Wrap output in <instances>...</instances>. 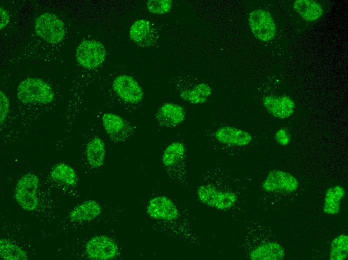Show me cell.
Returning a JSON list of instances; mask_svg holds the SVG:
<instances>
[{"label": "cell", "instance_id": "obj_15", "mask_svg": "<svg viewBox=\"0 0 348 260\" xmlns=\"http://www.w3.org/2000/svg\"><path fill=\"white\" fill-rule=\"evenodd\" d=\"M214 137L219 142L230 146H245L252 140L248 132L232 126L219 128L214 133Z\"/></svg>", "mask_w": 348, "mask_h": 260}, {"label": "cell", "instance_id": "obj_4", "mask_svg": "<svg viewBox=\"0 0 348 260\" xmlns=\"http://www.w3.org/2000/svg\"><path fill=\"white\" fill-rule=\"evenodd\" d=\"M17 97L24 103L46 104L53 100L54 92L51 87L42 79L30 78L22 80L19 84Z\"/></svg>", "mask_w": 348, "mask_h": 260}, {"label": "cell", "instance_id": "obj_14", "mask_svg": "<svg viewBox=\"0 0 348 260\" xmlns=\"http://www.w3.org/2000/svg\"><path fill=\"white\" fill-rule=\"evenodd\" d=\"M186 118L184 108L179 104L166 102L161 106L156 114L158 124L164 127L173 128L184 122Z\"/></svg>", "mask_w": 348, "mask_h": 260}, {"label": "cell", "instance_id": "obj_2", "mask_svg": "<svg viewBox=\"0 0 348 260\" xmlns=\"http://www.w3.org/2000/svg\"><path fill=\"white\" fill-rule=\"evenodd\" d=\"M198 200L204 204L218 210H228L234 205L238 200L236 193L226 186L216 184L212 182L200 184L196 192Z\"/></svg>", "mask_w": 348, "mask_h": 260}, {"label": "cell", "instance_id": "obj_22", "mask_svg": "<svg viewBox=\"0 0 348 260\" xmlns=\"http://www.w3.org/2000/svg\"><path fill=\"white\" fill-rule=\"evenodd\" d=\"M345 195V190L340 186L329 188L326 192L323 210L328 214H338L340 210V204Z\"/></svg>", "mask_w": 348, "mask_h": 260}, {"label": "cell", "instance_id": "obj_26", "mask_svg": "<svg viewBox=\"0 0 348 260\" xmlns=\"http://www.w3.org/2000/svg\"><path fill=\"white\" fill-rule=\"evenodd\" d=\"M146 8L152 14H164L170 12L172 2L170 0H149L146 3Z\"/></svg>", "mask_w": 348, "mask_h": 260}, {"label": "cell", "instance_id": "obj_11", "mask_svg": "<svg viewBox=\"0 0 348 260\" xmlns=\"http://www.w3.org/2000/svg\"><path fill=\"white\" fill-rule=\"evenodd\" d=\"M298 181L290 174L280 170L270 172L262 184L268 192H290L296 190Z\"/></svg>", "mask_w": 348, "mask_h": 260}, {"label": "cell", "instance_id": "obj_6", "mask_svg": "<svg viewBox=\"0 0 348 260\" xmlns=\"http://www.w3.org/2000/svg\"><path fill=\"white\" fill-rule=\"evenodd\" d=\"M34 30L37 35L50 44L61 42L65 36V28L62 22L56 14L46 12L36 20Z\"/></svg>", "mask_w": 348, "mask_h": 260}, {"label": "cell", "instance_id": "obj_19", "mask_svg": "<svg viewBox=\"0 0 348 260\" xmlns=\"http://www.w3.org/2000/svg\"><path fill=\"white\" fill-rule=\"evenodd\" d=\"M86 156L89 165L98 168L104 164L106 157V148L104 141L98 136L92 138L87 144Z\"/></svg>", "mask_w": 348, "mask_h": 260}, {"label": "cell", "instance_id": "obj_23", "mask_svg": "<svg viewBox=\"0 0 348 260\" xmlns=\"http://www.w3.org/2000/svg\"><path fill=\"white\" fill-rule=\"evenodd\" d=\"M50 176L54 181L69 186L74 185L77 182V176L74 168L64 163L56 164L53 167Z\"/></svg>", "mask_w": 348, "mask_h": 260}, {"label": "cell", "instance_id": "obj_17", "mask_svg": "<svg viewBox=\"0 0 348 260\" xmlns=\"http://www.w3.org/2000/svg\"><path fill=\"white\" fill-rule=\"evenodd\" d=\"M100 204L94 200H88L76 206L70 213V220L76 222H88L98 218L102 212Z\"/></svg>", "mask_w": 348, "mask_h": 260}, {"label": "cell", "instance_id": "obj_9", "mask_svg": "<svg viewBox=\"0 0 348 260\" xmlns=\"http://www.w3.org/2000/svg\"><path fill=\"white\" fill-rule=\"evenodd\" d=\"M248 24L252 32L256 38L267 42L274 36L276 31L274 20L268 11L257 9L249 14Z\"/></svg>", "mask_w": 348, "mask_h": 260}, {"label": "cell", "instance_id": "obj_20", "mask_svg": "<svg viewBox=\"0 0 348 260\" xmlns=\"http://www.w3.org/2000/svg\"><path fill=\"white\" fill-rule=\"evenodd\" d=\"M212 92V90L209 85L202 82L190 88L181 90L180 96L184 101L190 104H202L207 101Z\"/></svg>", "mask_w": 348, "mask_h": 260}, {"label": "cell", "instance_id": "obj_1", "mask_svg": "<svg viewBox=\"0 0 348 260\" xmlns=\"http://www.w3.org/2000/svg\"><path fill=\"white\" fill-rule=\"evenodd\" d=\"M146 210L155 226L179 238L187 240L191 238L180 210L170 198L164 196L152 197L146 204Z\"/></svg>", "mask_w": 348, "mask_h": 260}, {"label": "cell", "instance_id": "obj_5", "mask_svg": "<svg viewBox=\"0 0 348 260\" xmlns=\"http://www.w3.org/2000/svg\"><path fill=\"white\" fill-rule=\"evenodd\" d=\"M38 178L30 172L23 175L17 182L14 197L18 204L24 210L32 211L38 207Z\"/></svg>", "mask_w": 348, "mask_h": 260}, {"label": "cell", "instance_id": "obj_16", "mask_svg": "<svg viewBox=\"0 0 348 260\" xmlns=\"http://www.w3.org/2000/svg\"><path fill=\"white\" fill-rule=\"evenodd\" d=\"M131 40L142 46H152L156 42V32L150 22L144 19L136 20L130 30Z\"/></svg>", "mask_w": 348, "mask_h": 260}, {"label": "cell", "instance_id": "obj_10", "mask_svg": "<svg viewBox=\"0 0 348 260\" xmlns=\"http://www.w3.org/2000/svg\"><path fill=\"white\" fill-rule=\"evenodd\" d=\"M112 88L116 94L129 104H138L144 98V92L137 82L126 74L116 76L112 82Z\"/></svg>", "mask_w": 348, "mask_h": 260}, {"label": "cell", "instance_id": "obj_18", "mask_svg": "<svg viewBox=\"0 0 348 260\" xmlns=\"http://www.w3.org/2000/svg\"><path fill=\"white\" fill-rule=\"evenodd\" d=\"M285 254L284 248L276 242L262 244L250 252L249 258L253 260H280Z\"/></svg>", "mask_w": 348, "mask_h": 260}, {"label": "cell", "instance_id": "obj_3", "mask_svg": "<svg viewBox=\"0 0 348 260\" xmlns=\"http://www.w3.org/2000/svg\"><path fill=\"white\" fill-rule=\"evenodd\" d=\"M164 168L170 176L184 182L186 175V150L184 144L178 141L170 143L164 150L162 158Z\"/></svg>", "mask_w": 348, "mask_h": 260}, {"label": "cell", "instance_id": "obj_8", "mask_svg": "<svg viewBox=\"0 0 348 260\" xmlns=\"http://www.w3.org/2000/svg\"><path fill=\"white\" fill-rule=\"evenodd\" d=\"M85 252L90 259L96 260H112L120 254L117 243L105 235L96 236L89 239L85 246Z\"/></svg>", "mask_w": 348, "mask_h": 260}, {"label": "cell", "instance_id": "obj_25", "mask_svg": "<svg viewBox=\"0 0 348 260\" xmlns=\"http://www.w3.org/2000/svg\"><path fill=\"white\" fill-rule=\"evenodd\" d=\"M348 255V236L343 234L337 236L330 247V258L331 260H344Z\"/></svg>", "mask_w": 348, "mask_h": 260}, {"label": "cell", "instance_id": "obj_7", "mask_svg": "<svg viewBox=\"0 0 348 260\" xmlns=\"http://www.w3.org/2000/svg\"><path fill=\"white\" fill-rule=\"evenodd\" d=\"M106 52L100 42L86 40L81 42L76 48V56L78 62L82 67L94 69L104 61Z\"/></svg>", "mask_w": 348, "mask_h": 260}, {"label": "cell", "instance_id": "obj_13", "mask_svg": "<svg viewBox=\"0 0 348 260\" xmlns=\"http://www.w3.org/2000/svg\"><path fill=\"white\" fill-rule=\"evenodd\" d=\"M262 104L270 114L281 119L288 118L294 111V102L287 96H266L263 98Z\"/></svg>", "mask_w": 348, "mask_h": 260}, {"label": "cell", "instance_id": "obj_12", "mask_svg": "<svg viewBox=\"0 0 348 260\" xmlns=\"http://www.w3.org/2000/svg\"><path fill=\"white\" fill-rule=\"evenodd\" d=\"M102 120L106 133L114 142L124 141L134 130L130 122L116 114L106 112L102 116Z\"/></svg>", "mask_w": 348, "mask_h": 260}, {"label": "cell", "instance_id": "obj_21", "mask_svg": "<svg viewBox=\"0 0 348 260\" xmlns=\"http://www.w3.org/2000/svg\"><path fill=\"white\" fill-rule=\"evenodd\" d=\"M294 8L303 19L310 22L318 20L323 14L321 5L312 0H296Z\"/></svg>", "mask_w": 348, "mask_h": 260}, {"label": "cell", "instance_id": "obj_28", "mask_svg": "<svg viewBox=\"0 0 348 260\" xmlns=\"http://www.w3.org/2000/svg\"><path fill=\"white\" fill-rule=\"evenodd\" d=\"M275 139L278 143L282 146L287 145L290 142V136L284 128L278 130L275 135Z\"/></svg>", "mask_w": 348, "mask_h": 260}, {"label": "cell", "instance_id": "obj_24", "mask_svg": "<svg viewBox=\"0 0 348 260\" xmlns=\"http://www.w3.org/2000/svg\"><path fill=\"white\" fill-rule=\"evenodd\" d=\"M0 256L6 260H26L28 259L26 252L18 246L4 238L0 240Z\"/></svg>", "mask_w": 348, "mask_h": 260}, {"label": "cell", "instance_id": "obj_27", "mask_svg": "<svg viewBox=\"0 0 348 260\" xmlns=\"http://www.w3.org/2000/svg\"><path fill=\"white\" fill-rule=\"evenodd\" d=\"M10 110L9 100L5 94L0 91V124L2 125L5 122Z\"/></svg>", "mask_w": 348, "mask_h": 260}, {"label": "cell", "instance_id": "obj_29", "mask_svg": "<svg viewBox=\"0 0 348 260\" xmlns=\"http://www.w3.org/2000/svg\"><path fill=\"white\" fill-rule=\"evenodd\" d=\"M0 29L4 28L8 24L10 20L9 14L7 11L0 7Z\"/></svg>", "mask_w": 348, "mask_h": 260}]
</instances>
